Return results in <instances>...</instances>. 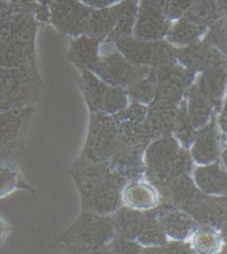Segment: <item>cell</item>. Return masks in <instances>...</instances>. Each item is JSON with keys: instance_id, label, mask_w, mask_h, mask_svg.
<instances>
[{"instance_id": "36", "label": "cell", "mask_w": 227, "mask_h": 254, "mask_svg": "<svg viewBox=\"0 0 227 254\" xmlns=\"http://www.w3.org/2000/svg\"><path fill=\"white\" fill-rule=\"evenodd\" d=\"M201 40L227 56V16L220 17L211 23Z\"/></svg>"}, {"instance_id": "23", "label": "cell", "mask_w": 227, "mask_h": 254, "mask_svg": "<svg viewBox=\"0 0 227 254\" xmlns=\"http://www.w3.org/2000/svg\"><path fill=\"white\" fill-rule=\"evenodd\" d=\"M42 82L37 63H29L16 68L0 67V89L17 90Z\"/></svg>"}, {"instance_id": "26", "label": "cell", "mask_w": 227, "mask_h": 254, "mask_svg": "<svg viewBox=\"0 0 227 254\" xmlns=\"http://www.w3.org/2000/svg\"><path fill=\"white\" fill-rule=\"evenodd\" d=\"M42 89H44V83L32 84L17 90L0 89V112L32 107L40 99Z\"/></svg>"}, {"instance_id": "46", "label": "cell", "mask_w": 227, "mask_h": 254, "mask_svg": "<svg viewBox=\"0 0 227 254\" xmlns=\"http://www.w3.org/2000/svg\"><path fill=\"white\" fill-rule=\"evenodd\" d=\"M12 11V0H0V16L8 15Z\"/></svg>"}, {"instance_id": "43", "label": "cell", "mask_w": 227, "mask_h": 254, "mask_svg": "<svg viewBox=\"0 0 227 254\" xmlns=\"http://www.w3.org/2000/svg\"><path fill=\"white\" fill-rule=\"evenodd\" d=\"M34 16L37 22L39 23H48L50 22V9L48 4L36 3L34 8Z\"/></svg>"}, {"instance_id": "29", "label": "cell", "mask_w": 227, "mask_h": 254, "mask_svg": "<svg viewBox=\"0 0 227 254\" xmlns=\"http://www.w3.org/2000/svg\"><path fill=\"white\" fill-rule=\"evenodd\" d=\"M115 16L112 6L92 9L90 13L86 35L98 39L100 42H106L114 29Z\"/></svg>"}, {"instance_id": "20", "label": "cell", "mask_w": 227, "mask_h": 254, "mask_svg": "<svg viewBox=\"0 0 227 254\" xmlns=\"http://www.w3.org/2000/svg\"><path fill=\"white\" fill-rule=\"evenodd\" d=\"M29 63H37L36 42L0 39V67L16 68Z\"/></svg>"}, {"instance_id": "21", "label": "cell", "mask_w": 227, "mask_h": 254, "mask_svg": "<svg viewBox=\"0 0 227 254\" xmlns=\"http://www.w3.org/2000/svg\"><path fill=\"white\" fill-rule=\"evenodd\" d=\"M176 109L177 106L159 101L151 102L148 106L145 122L153 139L172 134Z\"/></svg>"}, {"instance_id": "14", "label": "cell", "mask_w": 227, "mask_h": 254, "mask_svg": "<svg viewBox=\"0 0 227 254\" xmlns=\"http://www.w3.org/2000/svg\"><path fill=\"white\" fill-rule=\"evenodd\" d=\"M198 225L220 230L226 225L227 220V197L226 195L203 194L192 208L187 211Z\"/></svg>"}, {"instance_id": "45", "label": "cell", "mask_w": 227, "mask_h": 254, "mask_svg": "<svg viewBox=\"0 0 227 254\" xmlns=\"http://www.w3.org/2000/svg\"><path fill=\"white\" fill-rule=\"evenodd\" d=\"M80 1L91 9H99V8L110 7L112 4L120 1V0H80Z\"/></svg>"}, {"instance_id": "32", "label": "cell", "mask_w": 227, "mask_h": 254, "mask_svg": "<svg viewBox=\"0 0 227 254\" xmlns=\"http://www.w3.org/2000/svg\"><path fill=\"white\" fill-rule=\"evenodd\" d=\"M121 132L127 143L134 147L145 149L151 141L153 140L152 134L148 125L144 121H121L117 122Z\"/></svg>"}, {"instance_id": "39", "label": "cell", "mask_w": 227, "mask_h": 254, "mask_svg": "<svg viewBox=\"0 0 227 254\" xmlns=\"http://www.w3.org/2000/svg\"><path fill=\"white\" fill-rule=\"evenodd\" d=\"M105 253H123V254H138L143 253V247L135 241V240H129L120 238L114 235L110 242L107 244Z\"/></svg>"}, {"instance_id": "41", "label": "cell", "mask_w": 227, "mask_h": 254, "mask_svg": "<svg viewBox=\"0 0 227 254\" xmlns=\"http://www.w3.org/2000/svg\"><path fill=\"white\" fill-rule=\"evenodd\" d=\"M143 253H179L188 254L194 253L188 240H169L161 247H146L143 248Z\"/></svg>"}, {"instance_id": "19", "label": "cell", "mask_w": 227, "mask_h": 254, "mask_svg": "<svg viewBox=\"0 0 227 254\" xmlns=\"http://www.w3.org/2000/svg\"><path fill=\"white\" fill-rule=\"evenodd\" d=\"M122 204L131 209L146 211L154 209L160 203L155 188L148 181L135 180L125 183L121 192Z\"/></svg>"}, {"instance_id": "30", "label": "cell", "mask_w": 227, "mask_h": 254, "mask_svg": "<svg viewBox=\"0 0 227 254\" xmlns=\"http://www.w3.org/2000/svg\"><path fill=\"white\" fill-rule=\"evenodd\" d=\"M194 252L196 253H217L226 242L222 238L219 230L209 225H198L188 239Z\"/></svg>"}, {"instance_id": "42", "label": "cell", "mask_w": 227, "mask_h": 254, "mask_svg": "<svg viewBox=\"0 0 227 254\" xmlns=\"http://www.w3.org/2000/svg\"><path fill=\"white\" fill-rule=\"evenodd\" d=\"M192 0H167L165 1V15L170 21H174L185 15L190 8Z\"/></svg>"}, {"instance_id": "3", "label": "cell", "mask_w": 227, "mask_h": 254, "mask_svg": "<svg viewBox=\"0 0 227 254\" xmlns=\"http://www.w3.org/2000/svg\"><path fill=\"white\" fill-rule=\"evenodd\" d=\"M114 237L111 214L82 211L77 221L57 239V244L69 253H105Z\"/></svg>"}, {"instance_id": "12", "label": "cell", "mask_w": 227, "mask_h": 254, "mask_svg": "<svg viewBox=\"0 0 227 254\" xmlns=\"http://www.w3.org/2000/svg\"><path fill=\"white\" fill-rule=\"evenodd\" d=\"M216 126L215 116L205 126L195 129L191 147L188 151L193 162L196 164H209L215 162L221 153V135Z\"/></svg>"}, {"instance_id": "47", "label": "cell", "mask_w": 227, "mask_h": 254, "mask_svg": "<svg viewBox=\"0 0 227 254\" xmlns=\"http://www.w3.org/2000/svg\"><path fill=\"white\" fill-rule=\"evenodd\" d=\"M215 4L221 16H227V0H215Z\"/></svg>"}, {"instance_id": "31", "label": "cell", "mask_w": 227, "mask_h": 254, "mask_svg": "<svg viewBox=\"0 0 227 254\" xmlns=\"http://www.w3.org/2000/svg\"><path fill=\"white\" fill-rule=\"evenodd\" d=\"M142 247H161L164 246L169 241L167 235H165L162 227L157 218L155 208L151 210H146V219L143 228H142L140 234L136 238Z\"/></svg>"}, {"instance_id": "33", "label": "cell", "mask_w": 227, "mask_h": 254, "mask_svg": "<svg viewBox=\"0 0 227 254\" xmlns=\"http://www.w3.org/2000/svg\"><path fill=\"white\" fill-rule=\"evenodd\" d=\"M183 17L198 25L209 27L211 23L223 16H221L217 10L215 0H192L190 8Z\"/></svg>"}, {"instance_id": "34", "label": "cell", "mask_w": 227, "mask_h": 254, "mask_svg": "<svg viewBox=\"0 0 227 254\" xmlns=\"http://www.w3.org/2000/svg\"><path fill=\"white\" fill-rule=\"evenodd\" d=\"M194 132H195V129H194L190 118H188L185 98H184L177 106L172 134L183 148L188 149L192 144Z\"/></svg>"}, {"instance_id": "22", "label": "cell", "mask_w": 227, "mask_h": 254, "mask_svg": "<svg viewBox=\"0 0 227 254\" xmlns=\"http://www.w3.org/2000/svg\"><path fill=\"white\" fill-rule=\"evenodd\" d=\"M111 218L114 228V235L136 241V238L145 222L146 211L131 209L122 204L111 214Z\"/></svg>"}, {"instance_id": "37", "label": "cell", "mask_w": 227, "mask_h": 254, "mask_svg": "<svg viewBox=\"0 0 227 254\" xmlns=\"http://www.w3.org/2000/svg\"><path fill=\"white\" fill-rule=\"evenodd\" d=\"M17 189L30 190L29 187L22 182L15 164H0V199L12 193Z\"/></svg>"}, {"instance_id": "1", "label": "cell", "mask_w": 227, "mask_h": 254, "mask_svg": "<svg viewBox=\"0 0 227 254\" xmlns=\"http://www.w3.org/2000/svg\"><path fill=\"white\" fill-rule=\"evenodd\" d=\"M79 191L82 211L110 215L122 205L121 192L126 181L106 162H92L80 157L70 169Z\"/></svg>"}, {"instance_id": "15", "label": "cell", "mask_w": 227, "mask_h": 254, "mask_svg": "<svg viewBox=\"0 0 227 254\" xmlns=\"http://www.w3.org/2000/svg\"><path fill=\"white\" fill-rule=\"evenodd\" d=\"M32 116V107L0 112V143L25 144Z\"/></svg>"}, {"instance_id": "35", "label": "cell", "mask_w": 227, "mask_h": 254, "mask_svg": "<svg viewBox=\"0 0 227 254\" xmlns=\"http://www.w3.org/2000/svg\"><path fill=\"white\" fill-rule=\"evenodd\" d=\"M125 91L130 100L138 101L142 105L149 106L151 102H153L155 99V92H157L154 69L151 70L145 77L132 83L131 86L125 89Z\"/></svg>"}, {"instance_id": "11", "label": "cell", "mask_w": 227, "mask_h": 254, "mask_svg": "<svg viewBox=\"0 0 227 254\" xmlns=\"http://www.w3.org/2000/svg\"><path fill=\"white\" fill-rule=\"evenodd\" d=\"M155 213L169 240H188L198 224L185 211L172 204L160 202Z\"/></svg>"}, {"instance_id": "44", "label": "cell", "mask_w": 227, "mask_h": 254, "mask_svg": "<svg viewBox=\"0 0 227 254\" xmlns=\"http://www.w3.org/2000/svg\"><path fill=\"white\" fill-rule=\"evenodd\" d=\"M216 117H215V121H216V126L217 128L222 131V133H226V126H227V121H226V105L225 102L222 105L219 110L216 111Z\"/></svg>"}, {"instance_id": "48", "label": "cell", "mask_w": 227, "mask_h": 254, "mask_svg": "<svg viewBox=\"0 0 227 254\" xmlns=\"http://www.w3.org/2000/svg\"><path fill=\"white\" fill-rule=\"evenodd\" d=\"M6 233H7L6 224H4L3 221L0 219V242L2 241L3 238H4V235H6Z\"/></svg>"}, {"instance_id": "6", "label": "cell", "mask_w": 227, "mask_h": 254, "mask_svg": "<svg viewBox=\"0 0 227 254\" xmlns=\"http://www.w3.org/2000/svg\"><path fill=\"white\" fill-rule=\"evenodd\" d=\"M155 74V99L168 105L178 106L187 89L192 86L197 74L184 68L178 63H173L154 69Z\"/></svg>"}, {"instance_id": "10", "label": "cell", "mask_w": 227, "mask_h": 254, "mask_svg": "<svg viewBox=\"0 0 227 254\" xmlns=\"http://www.w3.org/2000/svg\"><path fill=\"white\" fill-rule=\"evenodd\" d=\"M174 55L176 63L195 74L217 64L227 61L226 55L202 40L193 42L188 46L175 47Z\"/></svg>"}, {"instance_id": "28", "label": "cell", "mask_w": 227, "mask_h": 254, "mask_svg": "<svg viewBox=\"0 0 227 254\" xmlns=\"http://www.w3.org/2000/svg\"><path fill=\"white\" fill-rule=\"evenodd\" d=\"M110 84L106 83L96 73L89 70H81L80 88L88 103L90 111L101 112L105 98Z\"/></svg>"}, {"instance_id": "38", "label": "cell", "mask_w": 227, "mask_h": 254, "mask_svg": "<svg viewBox=\"0 0 227 254\" xmlns=\"http://www.w3.org/2000/svg\"><path fill=\"white\" fill-rule=\"evenodd\" d=\"M129 101L130 98L127 96L125 89L110 86L108 89L105 101H103L101 114H107L111 116L115 115L122 109H124Z\"/></svg>"}, {"instance_id": "5", "label": "cell", "mask_w": 227, "mask_h": 254, "mask_svg": "<svg viewBox=\"0 0 227 254\" xmlns=\"http://www.w3.org/2000/svg\"><path fill=\"white\" fill-rule=\"evenodd\" d=\"M113 45L121 55L136 65L157 69L176 63L174 55L175 47L165 39L142 40L131 35L115 40Z\"/></svg>"}, {"instance_id": "7", "label": "cell", "mask_w": 227, "mask_h": 254, "mask_svg": "<svg viewBox=\"0 0 227 254\" xmlns=\"http://www.w3.org/2000/svg\"><path fill=\"white\" fill-rule=\"evenodd\" d=\"M151 70V68L130 63L115 49L100 56V60L93 72L110 86L126 89L132 83L145 77Z\"/></svg>"}, {"instance_id": "18", "label": "cell", "mask_w": 227, "mask_h": 254, "mask_svg": "<svg viewBox=\"0 0 227 254\" xmlns=\"http://www.w3.org/2000/svg\"><path fill=\"white\" fill-rule=\"evenodd\" d=\"M102 42L88 35L73 37L69 47L67 59L75 68L92 71L100 60V47Z\"/></svg>"}, {"instance_id": "24", "label": "cell", "mask_w": 227, "mask_h": 254, "mask_svg": "<svg viewBox=\"0 0 227 254\" xmlns=\"http://www.w3.org/2000/svg\"><path fill=\"white\" fill-rule=\"evenodd\" d=\"M139 0H120L112 4L115 16L114 29L103 44H113L115 40L133 34V28L138 16Z\"/></svg>"}, {"instance_id": "9", "label": "cell", "mask_w": 227, "mask_h": 254, "mask_svg": "<svg viewBox=\"0 0 227 254\" xmlns=\"http://www.w3.org/2000/svg\"><path fill=\"white\" fill-rule=\"evenodd\" d=\"M49 9L50 22L61 34L72 38L86 34L92 9L80 0H54Z\"/></svg>"}, {"instance_id": "27", "label": "cell", "mask_w": 227, "mask_h": 254, "mask_svg": "<svg viewBox=\"0 0 227 254\" xmlns=\"http://www.w3.org/2000/svg\"><path fill=\"white\" fill-rule=\"evenodd\" d=\"M207 27L194 22L185 17L172 21L165 40L174 47H184L202 39Z\"/></svg>"}, {"instance_id": "16", "label": "cell", "mask_w": 227, "mask_h": 254, "mask_svg": "<svg viewBox=\"0 0 227 254\" xmlns=\"http://www.w3.org/2000/svg\"><path fill=\"white\" fill-rule=\"evenodd\" d=\"M194 83L203 95L214 105L216 111L225 102L227 83V61L217 64L196 76Z\"/></svg>"}, {"instance_id": "25", "label": "cell", "mask_w": 227, "mask_h": 254, "mask_svg": "<svg viewBox=\"0 0 227 254\" xmlns=\"http://www.w3.org/2000/svg\"><path fill=\"white\" fill-rule=\"evenodd\" d=\"M185 102L188 118L194 129H198L205 126L215 116L216 109L210 99H207L198 90L195 83L187 89L185 93Z\"/></svg>"}, {"instance_id": "4", "label": "cell", "mask_w": 227, "mask_h": 254, "mask_svg": "<svg viewBox=\"0 0 227 254\" xmlns=\"http://www.w3.org/2000/svg\"><path fill=\"white\" fill-rule=\"evenodd\" d=\"M124 142L114 117L90 111L88 134L81 157L92 162H107Z\"/></svg>"}, {"instance_id": "17", "label": "cell", "mask_w": 227, "mask_h": 254, "mask_svg": "<svg viewBox=\"0 0 227 254\" xmlns=\"http://www.w3.org/2000/svg\"><path fill=\"white\" fill-rule=\"evenodd\" d=\"M191 176L203 193L210 195L227 194L226 167L220 160L209 164H198L192 170Z\"/></svg>"}, {"instance_id": "40", "label": "cell", "mask_w": 227, "mask_h": 254, "mask_svg": "<svg viewBox=\"0 0 227 254\" xmlns=\"http://www.w3.org/2000/svg\"><path fill=\"white\" fill-rule=\"evenodd\" d=\"M148 114V106L131 100L127 106L117 114L113 115L117 122L121 121H144Z\"/></svg>"}, {"instance_id": "13", "label": "cell", "mask_w": 227, "mask_h": 254, "mask_svg": "<svg viewBox=\"0 0 227 254\" xmlns=\"http://www.w3.org/2000/svg\"><path fill=\"white\" fill-rule=\"evenodd\" d=\"M144 150L131 145L124 140L119 150L106 163L126 182L141 180L145 172Z\"/></svg>"}, {"instance_id": "2", "label": "cell", "mask_w": 227, "mask_h": 254, "mask_svg": "<svg viewBox=\"0 0 227 254\" xmlns=\"http://www.w3.org/2000/svg\"><path fill=\"white\" fill-rule=\"evenodd\" d=\"M144 177L154 188L178 177L191 175L193 160L173 134L153 139L144 150Z\"/></svg>"}, {"instance_id": "8", "label": "cell", "mask_w": 227, "mask_h": 254, "mask_svg": "<svg viewBox=\"0 0 227 254\" xmlns=\"http://www.w3.org/2000/svg\"><path fill=\"white\" fill-rule=\"evenodd\" d=\"M165 1L167 0H139L138 16L132 36L150 41L165 39L172 23L165 15Z\"/></svg>"}]
</instances>
